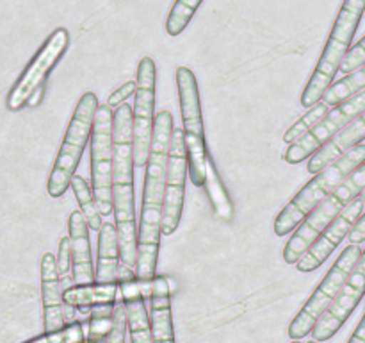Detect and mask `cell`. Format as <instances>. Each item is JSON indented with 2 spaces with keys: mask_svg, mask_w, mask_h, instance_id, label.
Here are the masks:
<instances>
[{
  "mask_svg": "<svg viewBox=\"0 0 365 343\" xmlns=\"http://www.w3.org/2000/svg\"><path fill=\"white\" fill-rule=\"evenodd\" d=\"M362 252L364 250L360 249V245H356V243H349V245L342 250L341 256L337 257L334 267H331L330 272L327 274V277L321 281V284L317 286L314 295L307 300V304L302 307V311H299V313L296 314L294 320L291 322V325H289V338L302 339L312 332L314 325H316L317 320L323 317L324 311L330 307V304L334 302V299L337 297V293L341 292L344 282L348 281L351 272L355 270L360 257H362Z\"/></svg>",
  "mask_w": 365,
  "mask_h": 343,
  "instance_id": "obj_7",
  "label": "cell"
},
{
  "mask_svg": "<svg viewBox=\"0 0 365 343\" xmlns=\"http://www.w3.org/2000/svg\"><path fill=\"white\" fill-rule=\"evenodd\" d=\"M348 343H365V314L362 320H360V324L356 325L355 332H353V336L349 338Z\"/></svg>",
  "mask_w": 365,
  "mask_h": 343,
  "instance_id": "obj_32",
  "label": "cell"
},
{
  "mask_svg": "<svg viewBox=\"0 0 365 343\" xmlns=\"http://www.w3.org/2000/svg\"><path fill=\"white\" fill-rule=\"evenodd\" d=\"M189 174L187 149H185L184 129L175 127L171 134L170 157H168L166 172V193H164V213H163V234H173L180 224L182 211H184L185 177Z\"/></svg>",
  "mask_w": 365,
  "mask_h": 343,
  "instance_id": "obj_12",
  "label": "cell"
},
{
  "mask_svg": "<svg viewBox=\"0 0 365 343\" xmlns=\"http://www.w3.org/2000/svg\"><path fill=\"white\" fill-rule=\"evenodd\" d=\"M118 282H91V284H73L64 289V318L66 324L75 322V307H93L98 304L116 302Z\"/></svg>",
  "mask_w": 365,
  "mask_h": 343,
  "instance_id": "obj_19",
  "label": "cell"
},
{
  "mask_svg": "<svg viewBox=\"0 0 365 343\" xmlns=\"http://www.w3.org/2000/svg\"><path fill=\"white\" fill-rule=\"evenodd\" d=\"M291 343H302V342H299V339H292Z\"/></svg>",
  "mask_w": 365,
  "mask_h": 343,
  "instance_id": "obj_35",
  "label": "cell"
},
{
  "mask_svg": "<svg viewBox=\"0 0 365 343\" xmlns=\"http://www.w3.org/2000/svg\"><path fill=\"white\" fill-rule=\"evenodd\" d=\"M365 189V161L359 168L351 172L323 202L317 204L309 217L299 224L294 234L284 249V261L287 264H296L303 254L310 249L314 242L319 238L321 232L353 202L356 197L362 195Z\"/></svg>",
  "mask_w": 365,
  "mask_h": 343,
  "instance_id": "obj_4",
  "label": "cell"
},
{
  "mask_svg": "<svg viewBox=\"0 0 365 343\" xmlns=\"http://www.w3.org/2000/svg\"><path fill=\"white\" fill-rule=\"evenodd\" d=\"M365 0H344L341 11L337 14L334 29L330 32L327 46H324L321 59L307 84L302 95V106L312 107L319 100H323L327 89L334 84L337 71H341V64L348 52L351 50L353 38L359 29L360 20L364 16Z\"/></svg>",
  "mask_w": 365,
  "mask_h": 343,
  "instance_id": "obj_2",
  "label": "cell"
},
{
  "mask_svg": "<svg viewBox=\"0 0 365 343\" xmlns=\"http://www.w3.org/2000/svg\"><path fill=\"white\" fill-rule=\"evenodd\" d=\"M86 336H88V331H84V324L75 320L64 325L59 331L45 332V334L36 336L24 343H84Z\"/></svg>",
  "mask_w": 365,
  "mask_h": 343,
  "instance_id": "obj_27",
  "label": "cell"
},
{
  "mask_svg": "<svg viewBox=\"0 0 365 343\" xmlns=\"http://www.w3.org/2000/svg\"><path fill=\"white\" fill-rule=\"evenodd\" d=\"M114 114L109 104L98 106L91 131V188L102 217L114 211Z\"/></svg>",
  "mask_w": 365,
  "mask_h": 343,
  "instance_id": "obj_8",
  "label": "cell"
},
{
  "mask_svg": "<svg viewBox=\"0 0 365 343\" xmlns=\"http://www.w3.org/2000/svg\"><path fill=\"white\" fill-rule=\"evenodd\" d=\"M309 343H319V342H317V339H310Z\"/></svg>",
  "mask_w": 365,
  "mask_h": 343,
  "instance_id": "obj_36",
  "label": "cell"
},
{
  "mask_svg": "<svg viewBox=\"0 0 365 343\" xmlns=\"http://www.w3.org/2000/svg\"><path fill=\"white\" fill-rule=\"evenodd\" d=\"M365 161V143H359L356 146L342 154L339 159L328 164L324 170L316 174V177L282 209L274 220V232L278 236H287L299 227L303 220L310 214V211L323 202L355 168H359Z\"/></svg>",
  "mask_w": 365,
  "mask_h": 343,
  "instance_id": "obj_3",
  "label": "cell"
},
{
  "mask_svg": "<svg viewBox=\"0 0 365 343\" xmlns=\"http://www.w3.org/2000/svg\"><path fill=\"white\" fill-rule=\"evenodd\" d=\"M362 113H365V89L349 96L348 100L341 102L339 106H335L316 127L310 129L298 141L291 143L287 152L284 154V159L289 164H298L302 161L309 159L312 154L323 149L335 134H339L342 129L348 127Z\"/></svg>",
  "mask_w": 365,
  "mask_h": 343,
  "instance_id": "obj_9",
  "label": "cell"
},
{
  "mask_svg": "<svg viewBox=\"0 0 365 343\" xmlns=\"http://www.w3.org/2000/svg\"><path fill=\"white\" fill-rule=\"evenodd\" d=\"M173 129V116L170 111H160L153 121L152 152H150L148 164H146L141 222H139L138 229L135 275L141 281H152L157 272L160 234H163L160 229H163L168 157H170Z\"/></svg>",
  "mask_w": 365,
  "mask_h": 343,
  "instance_id": "obj_1",
  "label": "cell"
},
{
  "mask_svg": "<svg viewBox=\"0 0 365 343\" xmlns=\"http://www.w3.org/2000/svg\"><path fill=\"white\" fill-rule=\"evenodd\" d=\"M328 113H330V111H328L327 102L314 104V106L310 107L309 113L303 114V116L299 118V120L296 121L291 129H287V132L284 134V141L285 143L298 141V139L303 138V136H305L310 129L316 127V125L319 124V121L323 120Z\"/></svg>",
  "mask_w": 365,
  "mask_h": 343,
  "instance_id": "obj_26",
  "label": "cell"
},
{
  "mask_svg": "<svg viewBox=\"0 0 365 343\" xmlns=\"http://www.w3.org/2000/svg\"><path fill=\"white\" fill-rule=\"evenodd\" d=\"M365 295V256L360 257L359 264L355 267V270L351 272V275L348 277V281L344 282V286L341 288V292L337 293V297L334 299V302L330 304L327 311H324L323 317L317 320V324L312 329V338L317 342H327V339L334 338L337 334L339 329L346 324L349 317L353 314V311L356 309V306L360 304V300Z\"/></svg>",
  "mask_w": 365,
  "mask_h": 343,
  "instance_id": "obj_13",
  "label": "cell"
},
{
  "mask_svg": "<svg viewBox=\"0 0 365 343\" xmlns=\"http://www.w3.org/2000/svg\"><path fill=\"white\" fill-rule=\"evenodd\" d=\"M203 188H205L210 204H212V209L216 211L217 217H220L221 220H232V217H234V204H232L230 197H228L227 188H225L223 184V179H221L220 172H217L210 154L209 157H207V170Z\"/></svg>",
  "mask_w": 365,
  "mask_h": 343,
  "instance_id": "obj_21",
  "label": "cell"
},
{
  "mask_svg": "<svg viewBox=\"0 0 365 343\" xmlns=\"http://www.w3.org/2000/svg\"><path fill=\"white\" fill-rule=\"evenodd\" d=\"M177 88L178 99H180L182 129H184L185 149H187L189 177L195 186H203L209 149H207L205 131H203L198 81L187 66H178Z\"/></svg>",
  "mask_w": 365,
  "mask_h": 343,
  "instance_id": "obj_6",
  "label": "cell"
},
{
  "mask_svg": "<svg viewBox=\"0 0 365 343\" xmlns=\"http://www.w3.org/2000/svg\"><path fill=\"white\" fill-rule=\"evenodd\" d=\"M43 93H45V84H41V86H39V88L34 89V93H32L31 99H29L27 106L29 107H36V106H38V104L41 102V99H43Z\"/></svg>",
  "mask_w": 365,
  "mask_h": 343,
  "instance_id": "obj_33",
  "label": "cell"
},
{
  "mask_svg": "<svg viewBox=\"0 0 365 343\" xmlns=\"http://www.w3.org/2000/svg\"><path fill=\"white\" fill-rule=\"evenodd\" d=\"M70 186H71V189H73L75 197H77V202H78V206H81V211L84 213L86 220H88L89 229H93V231L98 232L100 227H102V218H100L102 214H100L98 204H96L93 188L88 184V182H86L84 177H81V175H77V174L71 177Z\"/></svg>",
  "mask_w": 365,
  "mask_h": 343,
  "instance_id": "obj_22",
  "label": "cell"
},
{
  "mask_svg": "<svg viewBox=\"0 0 365 343\" xmlns=\"http://www.w3.org/2000/svg\"><path fill=\"white\" fill-rule=\"evenodd\" d=\"M364 64H365V36L359 43H356L355 46H353L351 50H349L348 56L344 57V61H342L341 64V71L348 75L351 74V71L359 70V68L364 66Z\"/></svg>",
  "mask_w": 365,
  "mask_h": 343,
  "instance_id": "obj_29",
  "label": "cell"
},
{
  "mask_svg": "<svg viewBox=\"0 0 365 343\" xmlns=\"http://www.w3.org/2000/svg\"><path fill=\"white\" fill-rule=\"evenodd\" d=\"M150 322L153 343H175L173 314H171L170 281L164 275H155L150 288Z\"/></svg>",
  "mask_w": 365,
  "mask_h": 343,
  "instance_id": "obj_16",
  "label": "cell"
},
{
  "mask_svg": "<svg viewBox=\"0 0 365 343\" xmlns=\"http://www.w3.org/2000/svg\"><path fill=\"white\" fill-rule=\"evenodd\" d=\"M362 89H365V64L360 66L359 70L348 74L335 84H331L324 93L323 102H327L328 106H339V104L360 93Z\"/></svg>",
  "mask_w": 365,
  "mask_h": 343,
  "instance_id": "obj_23",
  "label": "cell"
},
{
  "mask_svg": "<svg viewBox=\"0 0 365 343\" xmlns=\"http://www.w3.org/2000/svg\"><path fill=\"white\" fill-rule=\"evenodd\" d=\"M57 270H59L61 288L68 289L75 284L73 277V254H71L70 236H64L59 243V254H57Z\"/></svg>",
  "mask_w": 365,
  "mask_h": 343,
  "instance_id": "obj_28",
  "label": "cell"
},
{
  "mask_svg": "<svg viewBox=\"0 0 365 343\" xmlns=\"http://www.w3.org/2000/svg\"><path fill=\"white\" fill-rule=\"evenodd\" d=\"M98 109V99L93 91L84 93L78 100L75 113L71 116L70 125L64 134L63 145L57 154L56 164L52 168V174L48 177V195L52 199H61L70 188L71 177L77 172L81 163L82 152H84L88 139L91 138L93 124H95V114Z\"/></svg>",
  "mask_w": 365,
  "mask_h": 343,
  "instance_id": "obj_5",
  "label": "cell"
},
{
  "mask_svg": "<svg viewBox=\"0 0 365 343\" xmlns=\"http://www.w3.org/2000/svg\"><path fill=\"white\" fill-rule=\"evenodd\" d=\"M68 45H70V34L64 27L56 29L52 34L46 38L41 49L36 52L31 63L25 66L18 81L11 88L9 95H7L6 106L9 111H20L21 107L27 106L29 99L34 93L36 88L45 84L46 77L52 71V68L59 63L63 54L66 52Z\"/></svg>",
  "mask_w": 365,
  "mask_h": 343,
  "instance_id": "obj_10",
  "label": "cell"
},
{
  "mask_svg": "<svg viewBox=\"0 0 365 343\" xmlns=\"http://www.w3.org/2000/svg\"><path fill=\"white\" fill-rule=\"evenodd\" d=\"M203 0H177L175 6L171 7L170 16L166 20V31L170 36H178L187 29L189 21L195 16L196 9L200 7Z\"/></svg>",
  "mask_w": 365,
  "mask_h": 343,
  "instance_id": "obj_25",
  "label": "cell"
},
{
  "mask_svg": "<svg viewBox=\"0 0 365 343\" xmlns=\"http://www.w3.org/2000/svg\"><path fill=\"white\" fill-rule=\"evenodd\" d=\"M365 242V214L359 218V222H356L355 225H353L351 232H349V243H356V245H360V243Z\"/></svg>",
  "mask_w": 365,
  "mask_h": 343,
  "instance_id": "obj_31",
  "label": "cell"
},
{
  "mask_svg": "<svg viewBox=\"0 0 365 343\" xmlns=\"http://www.w3.org/2000/svg\"><path fill=\"white\" fill-rule=\"evenodd\" d=\"M365 139V113L360 114L356 120H353L351 124L346 129H342L339 134H335L323 149L317 150L312 157L309 159V172L310 174H319L321 170L328 166L330 163H334L335 159L342 156V154L348 152L349 149L356 146L359 143H362Z\"/></svg>",
  "mask_w": 365,
  "mask_h": 343,
  "instance_id": "obj_18",
  "label": "cell"
},
{
  "mask_svg": "<svg viewBox=\"0 0 365 343\" xmlns=\"http://www.w3.org/2000/svg\"><path fill=\"white\" fill-rule=\"evenodd\" d=\"M365 202L362 199L353 200L327 229L319 234V238L310 245V249L307 250L302 256V259L296 263L298 272H316L317 268L323 267L324 261L334 254V250L337 249L339 243L346 238V236L351 232L353 225L359 222V218L362 217Z\"/></svg>",
  "mask_w": 365,
  "mask_h": 343,
  "instance_id": "obj_14",
  "label": "cell"
},
{
  "mask_svg": "<svg viewBox=\"0 0 365 343\" xmlns=\"http://www.w3.org/2000/svg\"><path fill=\"white\" fill-rule=\"evenodd\" d=\"M360 199H362L364 202H365V189H364V192H362V195H360Z\"/></svg>",
  "mask_w": 365,
  "mask_h": 343,
  "instance_id": "obj_34",
  "label": "cell"
},
{
  "mask_svg": "<svg viewBox=\"0 0 365 343\" xmlns=\"http://www.w3.org/2000/svg\"><path fill=\"white\" fill-rule=\"evenodd\" d=\"M114 306L116 302L98 304V306L91 307L88 336H86L84 343H106V338L109 336L114 324Z\"/></svg>",
  "mask_w": 365,
  "mask_h": 343,
  "instance_id": "obj_24",
  "label": "cell"
},
{
  "mask_svg": "<svg viewBox=\"0 0 365 343\" xmlns=\"http://www.w3.org/2000/svg\"><path fill=\"white\" fill-rule=\"evenodd\" d=\"M41 299H43V329L45 332L59 331L66 325L64 318L63 288H61L57 259L46 252L41 257Z\"/></svg>",
  "mask_w": 365,
  "mask_h": 343,
  "instance_id": "obj_15",
  "label": "cell"
},
{
  "mask_svg": "<svg viewBox=\"0 0 365 343\" xmlns=\"http://www.w3.org/2000/svg\"><path fill=\"white\" fill-rule=\"evenodd\" d=\"M120 242H118L116 225L106 222L98 231V259H96V282H118L120 268Z\"/></svg>",
  "mask_w": 365,
  "mask_h": 343,
  "instance_id": "obj_20",
  "label": "cell"
},
{
  "mask_svg": "<svg viewBox=\"0 0 365 343\" xmlns=\"http://www.w3.org/2000/svg\"><path fill=\"white\" fill-rule=\"evenodd\" d=\"M157 68L152 57H143L138 66V89L134 104V166L148 164L153 136Z\"/></svg>",
  "mask_w": 365,
  "mask_h": 343,
  "instance_id": "obj_11",
  "label": "cell"
},
{
  "mask_svg": "<svg viewBox=\"0 0 365 343\" xmlns=\"http://www.w3.org/2000/svg\"><path fill=\"white\" fill-rule=\"evenodd\" d=\"M135 89H138V82H125V84H121L116 91L110 93L109 99H107V104H109L110 107L121 106V104H125V100H127L128 96L135 95Z\"/></svg>",
  "mask_w": 365,
  "mask_h": 343,
  "instance_id": "obj_30",
  "label": "cell"
},
{
  "mask_svg": "<svg viewBox=\"0 0 365 343\" xmlns=\"http://www.w3.org/2000/svg\"><path fill=\"white\" fill-rule=\"evenodd\" d=\"M68 231H70L71 254H73L75 284L96 282L95 270H93L91 245H89V225L82 211H73L70 214Z\"/></svg>",
  "mask_w": 365,
  "mask_h": 343,
  "instance_id": "obj_17",
  "label": "cell"
}]
</instances>
